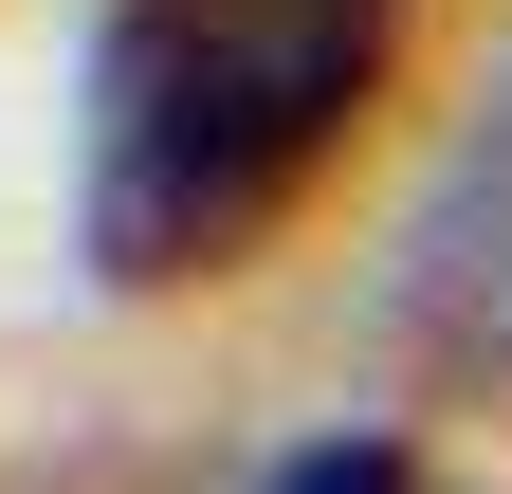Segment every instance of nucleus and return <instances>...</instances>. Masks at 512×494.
<instances>
[{"label": "nucleus", "instance_id": "obj_2", "mask_svg": "<svg viewBox=\"0 0 512 494\" xmlns=\"http://www.w3.org/2000/svg\"><path fill=\"white\" fill-rule=\"evenodd\" d=\"M403 293H421V330L458 348V366H512V92L458 129V165H439V202H421Z\"/></svg>", "mask_w": 512, "mask_h": 494}, {"label": "nucleus", "instance_id": "obj_3", "mask_svg": "<svg viewBox=\"0 0 512 494\" xmlns=\"http://www.w3.org/2000/svg\"><path fill=\"white\" fill-rule=\"evenodd\" d=\"M275 494H458V476H439V458H403V440H311Z\"/></svg>", "mask_w": 512, "mask_h": 494}, {"label": "nucleus", "instance_id": "obj_1", "mask_svg": "<svg viewBox=\"0 0 512 494\" xmlns=\"http://www.w3.org/2000/svg\"><path fill=\"white\" fill-rule=\"evenodd\" d=\"M421 0H110L92 37V257L128 293L238 275L384 110Z\"/></svg>", "mask_w": 512, "mask_h": 494}]
</instances>
